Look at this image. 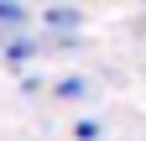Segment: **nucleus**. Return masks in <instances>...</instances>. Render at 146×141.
<instances>
[{
  "instance_id": "f257e3e1",
  "label": "nucleus",
  "mask_w": 146,
  "mask_h": 141,
  "mask_svg": "<svg viewBox=\"0 0 146 141\" xmlns=\"http://www.w3.org/2000/svg\"><path fill=\"white\" fill-rule=\"evenodd\" d=\"M78 21H84V16L73 11V5H47V11H42V26H47V31H58V37L78 31Z\"/></svg>"
},
{
  "instance_id": "f03ea898",
  "label": "nucleus",
  "mask_w": 146,
  "mask_h": 141,
  "mask_svg": "<svg viewBox=\"0 0 146 141\" xmlns=\"http://www.w3.org/2000/svg\"><path fill=\"white\" fill-rule=\"evenodd\" d=\"M36 52H42V47H36L31 37H11V42H5V63H11V68H21V63L36 58Z\"/></svg>"
},
{
  "instance_id": "7ed1b4c3",
  "label": "nucleus",
  "mask_w": 146,
  "mask_h": 141,
  "mask_svg": "<svg viewBox=\"0 0 146 141\" xmlns=\"http://www.w3.org/2000/svg\"><path fill=\"white\" fill-rule=\"evenodd\" d=\"M52 94H58V99H84V94H89V78H78V73H73V78H63Z\"/></svg>"
},
{
  "instance_id": "20e7f679",
  "label": "nucleus",
  "mask_w": 146,
  "mask_h": 141,
  "mask_svg": "<svg viewBox=\"0 0 146 141\" xmlns=\"http://www.w3.org/2000/svg\"><path fill=\"white\" fill-rule=\"evenodd\" d=\"M0 26H26V11L16 0H0Z\"/></svg>"
},
{
  "instance_id": "39448f33",
  "label": "nucleus",
  "mask_w": 146,
  "mask_h": 141,
  "mask_svg": "<svg viewBox=\"0 0 146 141\" xmlns=\"http://www.w3.org/2000/svg\"><path fill=\"white\" fill-rule=\"evenodd\" d=\"M73 136H78V141H99V126H94V120H78V126H73Z\"/></svg>"
}]
</instances>
